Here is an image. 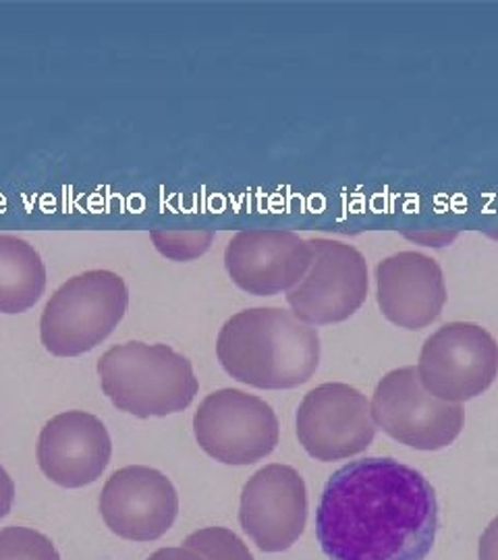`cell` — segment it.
<instances>
[{"instance_id": "cell-1", "label": "cell", "mask_w": 498, "mask_h": 560, "mask_svg": "<svg viewBox=\"0 0 498 560\" xmlns=\"http://www.w3.org/2000/svg\"><path fill=\"white\" fill-rule=\"evenodd\" d=\"M439 523L437 492L418 469L368 457L347 463L326 481L316 536L331 560H424Z\"/></svg>"}, {"instance_id": "cell-17", "label": "cell", "mask_w": 498, "mask_h": 560, "mask_svg": "<svg viewBox=\"0 0 498 560\" xmlns=\"http://www.w3.org/2000/svg\"><path fill=\"white\" fill-rule=\"evenodd\" d=\"M185 548L198 550L208 560H254L250 548L227 527H204L187 536Z\"/></svg>"}, {"instance_id": "cell-21", "label": "cell", "mask_w": 498, "mask_h": 560, "mask_svg": "<svg viewBox=\"0 0 498 560\" xmlns=\"http://www.w3.org/2000/svg\"><path fill=\"white\" fill-rule=\"evenodd\" d=\"M148 560H208L204 555H199L198 550L192 548H160Z\"/></svg>"}, {"instance_id": "cell-5", "label": "cell", "mask_w": 498, "mask_h": 560, "mask_svg": "<svg viewBox=\"0 0 498 560\" xmlns=\"http://www.w3.org/2000/svg\"><path fill=\"white\" fill-rule=\"evenodd\" d=\"M416 370L437 399L458 405L476 399L497 378V340L474 322L444 324L424 342Z\"/></svg>"}, {"instance_id": "cell-8", "label": "cell", "mask_w": 498, "mask_h": 560, "mask_svg": "<svg viewBox=\"0 0 498 560\" xmlns=\"http://www.w3.org/2000/svg\"><path fill=\"white\" fill-rule=\"evenodd\" d=\"M314 261L296 289L287 293L293 316L310 326L349 320L368 298V264L354 245L312 240Z\"/></svg>"}, {"instance_id": "cell-3", "label": "cell", "mask_w": 498, "mask_h": 560, "mask_svg": "<svg viewBox=\"0 0 498 560\" xmlns=\"http://www.w3.org/2000/svg\"><path fill=\"white\" fill-rule=\"evenodd\" d=\"M102 393L125 413L141 420L185 411L198 395L194 365L169 345L141 340L108 349L99 361Z\"/></svg>"}, {"instance_id": "cell-20", "label": "cell", "mask_w": 498, "mask_h": 560, "mask_svg": "<svg viewBox=\"0 0 498 560\" xmlns=\"http://www.w3.org/2000/svg\"><path fill=\"white\" fill-rule=\"evenodd\" d=\"M15 502V483L7 474V469L0 465V520H4Z\"/></svg>"}, {"instance_id": "cell-19", "label": "cell", "mask_w": 498, "mask_h": 560, "mask_svg": "<svg viewBox=\"0 0 498 560\" xmlns=\"http://www.w3.org/2000/svg\"><path fill=\"white\" fill-rule=\"evenodd\" d=\"M479 560H498V517L490 521L479 538Z\"/></svg>"}, {"instance_id": "cell-4", "label": "cell", "mask_w": 498, "mask_h": 560, "mask_svg": "<svg viewBox=\"0 0 498 560\" xmlns=\"http://www.w3.org/2000/svg\"><path fill=\"white\" fill-rule=\"evenodd\" d=\"M129 307V287L113 270H88L67 280L44 305L40 340L57 358L96 349L119 326Z\"/></svg>"}, {"instance_id": "cell-16", "label": "cell", "mask_w": 498, "mask_h": 560, "mask_svg": "<svg viewBox=\"0 0 498 560\" xmlns=\"http://www.w3.org/2000/svg\"><path fill=\"white\" fill-rule=\"evenodd\" d=\"M0 560H60L55 544L30 527L0 529Z\"/></svg>"}, {"instance_id": "cell-9", "label": "cell", "mask_w": 498, "mask_h": 560, "mask_svg": "<svg viewBox=\"0 0 498 560\" xmlns=\"http://www.w3.org/2000/svg\"><path fill=\"white\" fill-rule=\"evenodd\" d=\"M377 436L370 400L343 382L310 390L298 409V439L316 460H340L363 453Z\"/></svg>"}, {"instance_id": "cell-10", "label": "cell", "mask_w": 498, "mask_h": 560, "mask_svg": "<svg viewBox=\"0 0 498 560\" xmlns=\"http://www.w3.org/2000/svg\"><path fill=\"white\" fill-rule=\"evenodd\" d=\"M314 261L312 243L293 231L247 229L224 249V268L241 291L259 298L289 293Z\"/></svg>"}, {"instance_id": "cell-11", "label": "cell", "mask_w": 498, "mask_h": 560, "mask_svg": "<svg viewBox=\"0 0 498 560\" xmlns=\"http://www.w3.org/2000/svg\"><path fill=\"white\" fill-rule=\"evenodd\" d=\"M100 513L106 527L123 540L162 538L179 515V497L164 474L146 465L115 471L102 488Z\"/></svg>"}, {"instance_id": "cell-14", "label": "cell", "mask_w": 498, "mask_h": 560, "mask_svg": "<svg viewBox=\"0 0 498 560\" xmlns=\"http://www.w3.org/2000/svg\"><path fill=\"white\" fill-rule=\"evenodd\" d=\"M380 312L398 328L421 330L439 320L447 282L439 261L419 252H398L377 266Z\"/></svg>"}, {"instance_id": "cell-2", "label": "cell", "mask_w": 498, "mask_h": 560, "mask_svg": "<svg viewBox=\"0 0 498 560\" xmlns=\"http://www.w3.org/2000/svg\"><path fill=\"white\" fill-rule=\"evenodd\" d=\"M217 355L224 372L247 386L298 388L319 370V330L282 307H252L222 324Z\"/></svg>"}, {"instance_id": "cell-15", "label": "cell", "mask_w": 498, "mask_h": 560, "mask_svg": "<svg viewBox=\"0 0 498 560\" xmlns=\"http://www.w3.org/2000/svg\"><path fill=\"white\" fill-rule=\"evenodd\" d=\"M46 289V266L30 241L0 235V314L32 310Z\"/></svg>"}, {"instance_id": "cell-22", "label": "cell", "mask_w": 498, "mask_h": 560, "mask_svg": "<svg viewBox=\"0 0 498 560\" xmlns=\"http://www.w3.org/2000/svg\"><path fill=\"white\" fill-rule=\"evenodd\" d=\"M409 240L419 241V243H424V245H435V247H440V245H447V243H451V241L458 237V233H418V235H407Z\"/></svg>"}, {"instance_id": "cell-13", "label": "cell", "mask_w": 498, "mask_h": 560, "mask_svg": "<svg viewBox=\"0 0 498 560\" xmlns=\"http://www.w3.org/2000/svg\"><path fill=\"white\" fill-rule=\"evenodd\" d=\"M113 442L92 413L65 411L42 428L36 457L42 474L62 488H83L99 480L111 463Z\"/></svg>"}, {"instance_id": "cell-12", "label": "cell", "mask_w": 498, "mask_h": 560, "mask_svg": "<svg viewBox=\"0 0 498 560\" xmlns=\"http://www.w3.org/2000/svg\"><path fill=\"white\" fill-rule=\"evenodd\" d=\"M240 523L262 552L289 550L308 523V490L298 469L273 463L241 492Z\"/></svg>"}, {"instance_id": "cell-7", "label": "cell", "mask_w": 498, "mask_h": 560, "mask_svg": "<svg viewBox=\"0 0 498 560\" xmlns=\"http://www.w3.org/2000/svg\"><path fill=\"white\" fill-rule=\"evenodd\" d=\"M372 418L384 434L416 451H440L458 441L463 409L430 395L416 368H398L379 382L372 397Z\"/></svg>"}, {"instance_id": "cell-18", "label": "cell", "mask_w": 498, "mask_h": 560, "mask_svg": "<svg viewBox=\"0 0 498 560\" xmlns=\"http://www.w3.org/2000/svg\"><path fill=\"white\" fill-rule=\"evenodd\" d=\"M150 240L154 247L159 249L160 256L166 260L192 261L204 256L212 241L215 233L212 231H166V229H157L150 233Z\"/></svg>"}, {"instance_id": "cell-6", "label": "cell", "mask_w": 498, "mask_h": 560, "mask_svg": "<svg viewBox=\"0 0 498 560\" xmlns=\"http://www.w3.org/2000/svg\"><path fill=\"white\" fill-rule=\"evenodd\" d=\"M194 434L199 448L224 465H252L279 444L277 413L266 400L238 388H222L201 400Z\"/></svg>"}]
</instances>
